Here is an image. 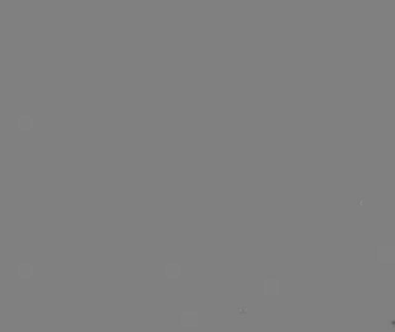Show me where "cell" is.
<instances>
[{
  "label": "cell",
  "instance_id": "6da1fadb",
  "mask_svg": "<svg viewBox=\"0 0 395 332\" xmlns=\"http://www.w3.org/2000/svg\"><path fill=\"white\" fill-rule=\"evenodd\" d=\"M263 293L266 297H276L280 294V280L276 277H267L263 283Z\"/></svg>",
  "mask_w": 395,
  "mask_h": 332
},
{
  "label": "cell",
  "instance_id": "7a4b0ae2",
  "mask_svg": "<svg viewBox=\"0 0 395 332\" xmlns=\"http://www.w3.org/2000/svg\"><path fill=\"white\" fill-rule=\"evenodd\" d=\"M198 317L199 315L197 312H181L179 314L178 323L183 328H197Z\"/></svg>",
  "mask_w": 395,
  "mask_h": 332
},
{
  "label": "cell",
  "instance_id": "3957f363",
  "mask_svg": "<svg viewBox=\"0 0 395 332\" xmlns=\"http://www.w3.org/2000/svg\"><path fill=\"white\" fill-rule=\"evenodd\" d=\"M181 275V266L176 262H171L165 266V276L169 279H178Z\"/></svg>",
  "mask_w": 395,
  "mask_h": 332
}]
</instances>
